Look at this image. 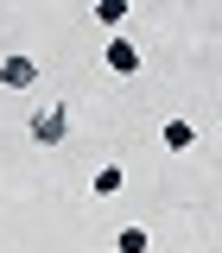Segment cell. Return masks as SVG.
<instances>
[{
	"label": "cell",
	"instance_id": "cell-7",
	"mask_svg": "<svg viewBox=\"0 0 222 253\" xmlns=\"http://www.w3.org/2000/svg\"><path fill=\"white\" fill-rule=\"evenodd\" d=\"M127 13H133L127 0H95V19H102V26H121Z\"/></svg>",
	"mask_w": 222,
	"mask_h": 253
},
{
	"label": "cell",
	"instance_id": "cell-6",
	"mask_svg": "<svg viewBox=\"0 0 222 253\" xmlns=\"http://www.w3.org/2000/svg\"><path fill=\"white\" fill-rule=\"evenodd\" d=\"M114 253H153V234L146 228H114Z\"/></svg>",
	"mask_w": 222,
	"mask_h": 253
},
{
	"label": "cell",
	"instance_id": "cell-3",
	"mask_svg": "<svg viewBox=\"0 0 222 253\" xmlns=\"http://www.w3.org/2000/svg\"><path fill=\"white\" fill-rule=\"evenodd\" d=\"M38 83V63L26 51H13V57H0V89H32Z\"/></svg>",
	"mask_w": 222,
	"mask_h": 253
},
{
	"label": "cell",
	"instance_id": "cell-4",
	"mask_svg": "<svg viewBox=\"0 0 222 253\" xmlns=\"http://www.w3.org/2000/svg\"><path fill=\"white\" fill-rule=\"evenodd\" d=\"M159 146H165V152H190V146H197V126H190L184 114H171V121L159 126Z\"/></svg>",
	"mask_w": 222,
	"mask_h": 253
},
{
	"label": "cell",
	"instance_id": "cell-2",
	"mask_svg": "<svg viewBox=\"0 0 222 253\" xmlns=\"http://www.w3.org/2000/svg\"><path fill=\"white\" fill-rule=\"evenodd\" d=\"M102 63H108V70H114V76H140V44H133V38H127V32H114V38H108V44H102Z\"/></svg>",
	"mask_w": 222,
	"mask_h": 253
},
{
	"label": "cell",
	"instance_id": "cell-5",
	"mask_svg": "<svg viewBox=\"0 0 222 253\" xmlns=\"http://www.w3.org/2000/svg\"><path fill=\"white\" fill-rule=\"evenodd\" d=\"M121 184H127V171H121V165H102V171L89 177V190H95V196H121Z\"/></svg>",
	"mask_w": 222,
	"mask_h": 253
},
{
	"label": "cell",
	"instance_id": "cell-1",
	"mask_svg": "<svg viewBox=\"0 0 222 253\" xmlns=\"http://www.w3.org/2000/svg\"><path fill=\"white\" fill-rule=\"evenodd\" d=\"M26 139H32V146H45V152L63 146V139H70V101H45V108L26 121Z\"/></svg>",
	"mask_w": 222,
	"mask_h": 253
}]
</instances>
